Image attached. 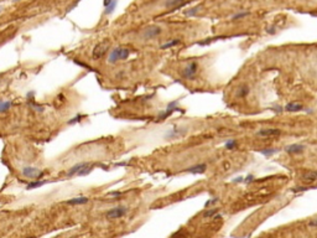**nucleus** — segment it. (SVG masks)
<instances>
[{
  "label": "nucleus",
  "instance_id": "obj_1",
  "mask_svg": "<svg viewBox=\"0 0 317 238\" xmlns=\"http://www.w3.org/2000/svg\"><path fill=\"white\" fill-rule=\"evenodd\" d=\"M198 71H200L198 63H197L196 61H190V62H187V63L185 65V67L181 69V76H182V78H185V79H190V81H192V79L196 78Z\"/></svg>",
  "mask_w": 317,
  "mask_h": 238
},
{
  "label": "nucleus",
  "instance_id": "obj_2",
  "mask_svg": "<svg viewBox=\"0 0 317 238\" xmlns=\"http://www.w3.org/2000/svg\"><path fill=\"white\" fill-rule=\"evenodd\" d=\"M130 55V50L125 48V47H117L114 50H112V52L108 56V62L109 63H115L119 60H125L128 58Z\"/></svg>",
  "mask_w": 317,
  "mask_h": 238
},
{
  "label": "nucleus",
  "instance_id": "obj_3",
  "mask_svg": "<svg viewBox=\"0 0 317 238\" xmlns=\"http://www.w3.org/2000/svg\"><path fill=\"white\" fill-rule=\"evenodd\" d=\"M129 212V208L125 207V206H117V207H113L110 210H108L105 212V218L107 219H118V218H121L124 216H126Z\"/></svg>",
  "mask_w": 317,
  "mask_h": 238
},
{
  "label": "nucleus",
  "instance_id": "obj_4",
  "mask_svg": "<svg viewBox=\"0 0 317 238\" xmlns=\"http://www.w3.org/2000/svg\"><path fill=\"white\" fill-rule=\"evenodd\" d=\"M108 50H109V41H102V42H99V44H97L94 46V48H93V57L96 60L102 58L107 53Z\"/></svg>",
  "mask_w": 317,
  "mask_h": 238
},
{
  "label": "nucleus",
  "instance_id": "obj_5",
  "mask_svg": "<svg viewBox=\"0 0 317 238\" xmlns=\"http://www.w3.org/2000/svg\"><path fill=\"white\" fill-rule=\"evenodd\" d=\"M161 27H158V26H156V25H152V26H149V27H146L145 30H144V32H142V39L144 40H152V39H155V37H157L158 35L161 34Z\"/></svg>",
  "mask_w": 317,
  "mask_h": 238
},
{
  "label": "nucleus",
  "instance_id": "obj_6",
  "mask_svg": "<svg viewBox=\"0 0 317 238\" xmlns=\"http://www.w3.org/2000/svg\"><path fill=\"white\" fill-rule=\"evenodd\" d=\"M280 133L281 132L278 128H263L257 133V135L260 138H274V136L280 135Z\"/></svg>",
  "mask_w": 317,
  "mask_h": 238
},
{
  "label": "nucleus",
  "instance_id": "obj_7",
  "mask_svg": "<svg viewBox=\"0 0 317 238\" xmlns=\"http://www.w3.org/2000/svg\"><path fill=\"white\" fill-rule=\"evenodd\" d=\"M250 93V87L245 83L238 86L237 91H235V98H239V99H243V98H247Z\"/></svg>",
  "mask_w": 317,
  "mask_h": 238
},
{
  "label": "nucleus",
  "instance_id": "obj_8",
  "mask_svg": "<svg viewBox=\"0 0 317 238\" xmlns=\"http://www.w3.org/2000/svg\"><path fill=\"white\" fill-rule=\"evenodd\" d=\"M23 173H24V175H25L26 177L35 179V180L40 179V177L42 176V174H43L40 169H36V168H25Z\"/></svg>",
  "mask_w": 317,
  "mask_h": 238
},
{
  "label": "nucleus",
  "instance_id": "obj_9",
  "mask_svg": "<svg viewBox=\"0 0 317 238\" xmlns=\"http://www.w3.org/2000/svg\"><path fill=\"white\" fill-rule=\"evenodd\" d=\"M306 149L305 145H301V144H291V145H287L285 148V151L287 154H291V155H296V154H301Z\"/></svg>",
  "mask_w": 317,
  "mask_h": 238
},
{
  "label": "nucleus",
  "instance_id": "obj_10",
  "mask_svg": "<svg viewBox=\"0 0 317 238\" xmlns=\"http://www.w3.org/2000/svg\"><path fill=\"white\" fill-rule=\"evenodd\" d=\"M301 179L306 184H313L315 181H317V170H310V171L305 173Z\"/></svg>",
  "mask_w": 317,
  "mask_h": 238
},
{
  "label": "nucleus",
  "instance_id": "obj_11",
  "mask_svg": "<svg viewBox=\"0 0 317 238\" xmlns=\"http://www.w3.org/2000/svg\"><path fill=\"white\" fill-rule=\"evenodd\" d=\"M302 109H303V106L298 102H289L285 106L286 112H298V111H302Z\"/></svg>",
  "mask_w": 317,
  "mask_h": 238
},
{
  "label": "nucleus",
  "instance_id": "obj_12",
  "mask_svg": "<svg viewBox=\"0 0 317 238\" xmlns=\"http://www.w3.org/2000/svg\"><path fill=\"white\" fill-rule=\"evenodd\" d=\"M185 3V0H166L165 2V8L167 9H176L181 6Z\"/></svg>",
  "mask_w": 317,
  "mask_h": 238
},
{
  "label": "nucleus",
  "instance_id": "obj_13",
  "mask_svg": "<svg viewBox=\"0 0 317 238\" xmlns=\"http://www.w3.org/2000/svg\"><path fill=\"white\" fill-rule=\"evenodd\" d=\"M89 200H88V197H84V196H82V197H76V198H71V200H68L67 201V203L68 205H84V203H87Z\"/></svg>",
  "mask_w": 317,
  "mask_h": 238
},
{
  "label": "nucleus",
  "instance_id": "obj_14",
  "mask_svg": "<svg viewBox=\"0 0 317 238\" xmlns=\"http://www.w3.org/2000/svg\"><path fill=\"white\" fill-rule=\"evenodd\" d=\"M206 169H207V165H206V164H198V165H195V166L190 168L188 171H190V173H193V174H202V173L206 171Z\"/></svg>",
  "mask_w": 317,
  "mask_h": 238
},
{
  "label": "nucleus",
  "instance_id": "obj_15",
  "mask_svg": "<svg viewBox=\"0 0 317 238\" xmlns=\"http://www.w3.org/2000/svg\"><path fill=\"white\" fill-rule=\"evenodd\" d=\"M225 148H227L228 150H235V149L238 148V141H237L235 139H230V140H228V141L225 143Z\"/></svg>",
  "mask_w": 317,
  "mask_h": 238
},
{
  "label": "nucleus",
  "instance_id": "obj_16",
  "mask_svg": "<svg viewBox=\"0 0 317 238\" xmlns=\"http://www.w3.org/2000/svg\"><path fill=\"white\" fill-rule=\"evenodd\" d=\"M248 15H250V13L249 11H239V13H237L235 15H233V20H241V19H243V18H245V16H248Z\"/></svg>",
  "mask_w": 317,
  "mask_h": 238
},
{
  "label": "nucleus",
  "instance_id": "obj_17",
  "mask_svg": "<svg viewBox=\"0 0 317 238\" xmlns=\"http://www.w3.org/2000/svg\"><path fill=\"white\" fill-rule=\"evenodd\" d=\"M217 211H218V210H217V208H212V210H207V211H206V212H204V213H203V217H204V218H207V217H208V218H209V217H212V216H214V215H216V213H217Z\"/></svg>",
  "mask_w": 317,
  "mask_h": 238
},
{
  "label": "nucleus",
  "instance_id": "obj_18",
  "mask_svg": "<svg viewBox=\"0 0 317 238\" xmlns=\"http://www.w3.org/2000/svg\"><path fill=\"white\" fill-rule=\"evenodd\" d=\"M180 42H181L180 40H174V41H170V42H167V44L163 45L161 47H163V48H169V47H172V46H176V45H179Z\"/></svg>",
  "mask_w": 317,
  "mask_h": 238
},
{
  "label": "nucleus",
  "instance_id": "obj_19",
  "mask_svg": "<svg viewBox=\"0 0 317 238\" xmlns=\"http://www.w3.org/2000/svg\"><path fill=\"white\" fill-rule=\"evenodd\" d=\"M307 227H308V228H317V217L311 218V219L307 222Z\"/></svg>",
  "mask_w": 317,
  "mask_h": 238
},
{
  "label": "nucleus",
  "instance_id": "obj_20",
  "mask_svg": "<svg viewBox=\"0 0 317 238\" xmlns=\"http://www.w3.org/2000/svg\"><path fill=\"white\" fill-rule=\"evenodd\" d=\"M276 150H268V151H263L264 155H271V154H275Z\"/></svg>",
  "mask_w": 317,
  "mask_h": 238
},
{
  "label": "nucleus",
  "instance_id": "obj_21",
  "mask_svg": "<svg viewBox=\"0 0 317 238\" xmlns=\"http://www.w3.org/2000/svg\"><path fill=\"white\" fill-rule=\"evenodd\" d=\"M266 31H268L269 34H274V32H275V27H274V26H273V27H269Z\"/></svg>",
  "mask_w": 317,
  "mask_h": 238
},
{
  "label": "nucleus",
  "instance_id": "obj_22",
  "mask_svg": "<svg viewBox=\"0 0 317 238\" xmlns=\"http://www.w3.org/2000/svg\"><path fill=\"white\" fill-rule=\"evenodd\" d=\"M224 166H225V169H229V168H230V164H229V163H224Z\"/></svg>",
  "mask_w": 317,
  "mask_h": 238
},
{
  "label": "nucleus",
  "instance_id": "obj_23",
  "mask_svg": "<svg viewBox=\"0 0 317 238\" xmlns=\"http://www.w3.org/2000/svg\"><path fill=\"white\" fill-rule=\"evenodd\" d=\"M0 11H2V8H0Z\"/></svg>",
  "mask_w": 317,
  "mask_h": 238
},
{
  "label": "nucleus",
  "instance_id": "obj_24",
  "mask_svg": "<svg viewBox=\"0 0 317 238\" xmlns=\"http://www.w3.org/2000/svg\"><path fill=\"white\" fill-rule=\"evenodd\" d=\"M16 2H18V0H16Z\"/></svg>",
  "mask_w": 317,
  "mask_h": 238
}]
</instances>
